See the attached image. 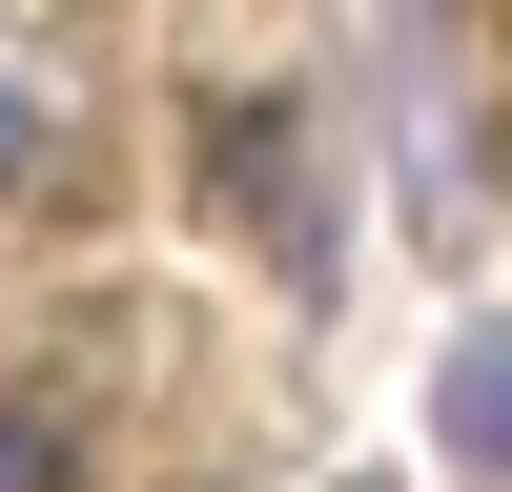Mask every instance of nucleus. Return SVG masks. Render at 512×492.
<instances>
[{
  "instance_id": "f257e3e1",
  "label": "nucleus",
  "mask_w": 512,
  "mask_h": 492,
  "mask_svg": "<svg viewBox=\"0 0 512 492\" xmlns=\"http://www.w3.org/2000/svg\"><path fill=\"white\" fill-rule=\"evenodd\" d=\"M431 431L472 451V472H512V328H472V349L431 369Z\"/></svg>"
},
{
  "instance_id": "f03ea898",
  "label": "nucleus",
  "mask_w": 512,
  "mask_h": 492,
  "mask_svg": "<svg viewBox=\"0 0 512 492\" xmlns=\"http://www.w3.org/2000/svg\"><path fill=\"white\" fill-rule=\"evenodd\" d=\"M0 492H82V431H62V410H0Z\"/></svg>"
},
{
  "instance_id": "7ed1b4c3",
  "label": "nucleus",
  "mask_w": 512,
  "mask_h": 492,
  "mask_svg": "<svg viewBox=\"0 0 512 492\" xmlns=\"http://www.w3.org/2000/svg\"><path fill=\"white\" fill-rule=\"evenodd\" d=\"M0 164H41V103H21V82H0Z\"/></svg>"
}]
</instances>
